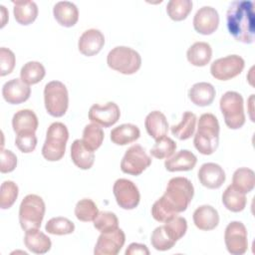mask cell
<instances>
[{"label":"cell","mask_w":255,"mask_h":255,"mask_svg":"<svg viewBox=\"0 0 255 255\" xmlns=\"http://www.w3.org/2000/svg\"><path fill=\"white\" fill-rule=\"evenodd\" d=\"M194 188L191 181L182 176L169 179L164 194L151 206V216L158 222H166L185 211L191 202Z\"/></svg>","instance_id":"1"},{"label":"cell","mask_w":255,"mask_h":255,"mask_svg":"<svg viewBox=\"0 0 255 255\" xmlns=\"http://www.w3.org/2000/svg\"><path fill=\"white\" fill-rule=\"evenodd\" d=\"M226 25L232 37L245 44L254 41L255 17L254 5L249 0L233 1L226 13Z\"/></svg>","instance_id":"2"},{"label":"cell","mask_w":255,"mask_h":255,"mask_svg":"<svg viewBox=\"0 0 255 255\" xmlns=\"http://www.w3.org/2000/svg\"><path fill=\"white\" fill-rule=\"evenodd\" d=\"M219 143V123L210 113L202 114L198 120L197 131L193 138L195 148L204 155L212 154Z\"/></svg>","instance_id":"3"},{"label":"cell","mask_w":255,"mask_h":255,"mask_svg":"<svg viewBox=\"0 0 255 255\" xmlns=\"http://www.w3.org/2000/svg\"><path fill=\"white\" fill-rule=\"evenodd\" d=\"M69 138L67 127L60 122L50 125L47 129L46 139L42 147V155L49 161L60 160L66 151V145Z\"/></svg>","instance_id":"4"},{"label":"cell","mask_w":255,"mask_h":255,"mask_svg":"<svg viewBox=\"0 0 255 255\" xmlns=\"http://www.w3.org/2000/svg\"><path fill=\"white\" fill-rule=\"evenodd\" d=\"M108 66L124 75H132L141 66V57L133 49L118 46L112 49L107 56Z\"/></svg>","instance_id":"5"},{"label":"cell","mask_w":255,"mask_h":255,"mask_svg":"<svg viewBox=\"0 0 255 255\" xmlns=\"http://www.w3.org/2000/svg\"><path fill=\"white\" fill-rule=\"evenodd\" d=\"M46 211L43 198L37 194L26 195L19 207V222L25 231L40 228Z\"/></svg>","instance_id":"6"},{"label":"cell","mask_w":255,"mask_h":255,"mask_svg":"<svg viewBox=\"0 0 255 255\" xmlns=\"http://www.w3.org/2000/svg\"><path fill=\"white\" fill-rule=\"evenodd\" d=\"M242 96L233 91H228L220 98V111L224 117L225 125L231 129H238L245 124V114Z\"/></svg>","instance_id":"7"},{"label":"cell","mask_w":255,"mask_h":255,"mask_svg":"<svg viewBox=\"0 0 255 255\" xmlns=\"http://www.w3.org/2000/svg\"><path fill=\"white\" fill-rule=\"evenodd\" d=\"M44 103L47 113L55 118L63 117L69 107L67 87L60 81H51L44 88Z\"/></svg>","instance_id":"8"},{"label":"cell","mask_w":255,"mask_h":255,"mask_svg":"<svg viewBox=\"0 0 255 255\" xmlns=\"http://www.w3.org/2000/svg\"><path fill=\"white\" fill-rule=\"evenodd\" d=\"M151 164V158L145 149L139 145H131L125 152L121 161V169L124 173L137 176Z\"/></svg>","instance_id":"9"},{"label":"cell","mask_w":255,"mask_h":255,"mask_svg":"<svg viewBox=\"0 0 255 255\" xmlns=\"http://www.w3.org/2000/svg\"><path fill=\"white\" fill-rule=\"evenodd\" d=\"M245 62L238 55H229L212 62L210 73L213 78L219 81H228L243 71Z\"/></svg>","instance_id":"10"},{"label":"cell","mask_w":255,"mask_h":255,"mask_svg":"<svg viewBox=\"0 0 255 255\" xmlns=\"http://www.w3.org/2000/svg\"><path fill=\"white\" fill-rule=\"evenodd\" d=\"M224 241L230 254H244L248 248V234L245 225L240 221L230 222L225 228Z\"/></svg>","instance_id":"11"},{"label":"cell","mask_w":255,"mask_h":255,"mask_svg":"<svg viewBox=\"0 0 255 255\" xmlns=\"http://www.w3.org/2000/svg\"><path fill=\"white\" fill-rule=\"evenodd\" d=\"M113 192L118 205L123 209H134L139 203L140 194L138 188L129 179H117L113 186Z\"/></svg>","instance_id":"12"},{"label":"cell","mask_w":255,"mask_h":255,"mask_svg":"<svg viewBox=\"0 0 255 255\" xmlns=\"http://www.w3.org/2000/svg\"><path fill=\"white\" fill-rule=\"evenodd\" d=\"M126 242V235L123 229L118 228L111 232L101 233L95 249V255H117Z\"/></svg>","instance_id":"13"},{"label":"cell","mask_w":255,"mask_h":255,"mask_svg":"<svg viewBox=\"0 0 255 255\" xmlns=\"http://www.w3.org/2000/svg\"><path fill=\"white\" fill-rule=\"evenodd\" d=\"M89 120L104 128L114 126L121 117L119 106L114 102H108L106 105H93L89 110Z\"/></svg>","instance_id":"14"},{"label":"cell","mask_w":255,"mask_h":255,"mask_svg":"<svg viewBox=\"0 0 255 255\" xmlns=\"http://www.w3.org/2000/svg\"><path fill=\"white\" fill-rule=\"evenodd\" d=\"M219 25V15L215 8L203 6L199 8L193 17L194 30L202 35H210L216 31Z\"/></svg>","instance_id":"15"},{"label":"cell","mask_w":255,"mask_h":255,"mask_svg":"<svg viewBox=\"0 0 255 255\" xmlns=\"http://www.w3.org/2000/svg\"><path fill=\"white\" fill-rule=\"evenodd\" d=\"M31 95V88L21 79H12L2 87L4 100L11 105H18L26 102Z\"/></svg>","instance_id":"16"},{"label":"cell","mask_w":255,"mask_h":255,"mask_svg":"<svg viewBox=\"0 0 255 255\" xmlns=\"http://www.w3.org/2000/svg\"><path fill=\"white\" fill-rule=\"evenodd\" d=\"M197 176L200 183L209 189L219 188L226 178L223 168L214 162L203 163L198 170Z\"/></svg>","instance_id":"17"},{"label":"cell","mask_w":255,"mask_h":255,"mask_svg":"<svg viewBox=\"0 0 255 255\" xmlns=\"http://www.w3.org/2000/svg\"><path fill=\"white\" fill-rule=\"evenodd\" d=\"M105 45V36L98 29L86 30L78 41V49L84 56L97 55Z\"/></svg>","instance_id":"18"},{"label":"cell","mask_w":255,"mask_h":255,"mask_svg":"<svg viewBox=\"0 0 255 255\" xmlns=\"http://www.w3.org/2000/svg\"><path fill=\"white\" fill-rule=\"evenodd\" d=\"M194 225L204 231H209L217 227L219 223V214L217 210L211 205H201L193 212Z\"/></svg>","instance_id":"19"},{"label":"cell","mask_w":255,"mask_h":255,"mask_svg":"<svg viewBox=\"0 0 255 255\" xmlns=\"http://www.w3.org/2000/svg\"><path fill=\"white\" fill-rule=\"evenodd\" d=\"M53 15L56 21L64 27H73L79 20L77 6L70 1H59L54 5Z\"/></svg>","instance_id":"20"},{"label":"cell","mask_w":255,"mask_h":255,"mask_svg":"<svg viewBox=\"0 0 255 255\" xmlns=\"http://www.w3.org/2000/svg\"><path fill=\"white\" fill-rule=\"evenodd\" d=\"M197 158L193 152L188 149H181L173 156H170L164 161V166L167 171H188L194 168Z\"/></svg>","instance_id":"21"},{"label":"cell","mask_w":255,"mask_h":255,"mask_svg":"<svg viewBox=\"0 0 255 255\" xmlns=\"http://www.w3.org/2000/svg\"><path fill=\"white\" fill-rule=\"evenodd\" d=\"M24 244L27 249L35 254H45L52 247L51 239L39 228L29 229L24 236Z\"/></svg>","instance_id":"22"},{"label":"cell","mask_w":255,"mask_h":255,"mask_svg":"<svg viewBox=\"0 0 255 255\" xmlns=\"http://www.w3.org/2000/svg\"><path fill=\"white\" fill-rule=\"evenodd\" d=\"M71 158L81 169H90L95 161V152L82 139H75L71 146Z\"/></svg>","instance_id":"23"},{"label":"cell","mask_w":255,"mask_h":255,"mask_svg":"<svg viewBox=\"0 0 255 255\" xmlns=\"http://www.w3.org/2000/svg\"><path fill=\"white\" fill-rule=\"evenodd\" d=\"M216 92L210 83L199 82L194 84L188 91L189 100L198 107H206L214 101Z\"/></svg>","instance_id":"24"},{"label":"cell","mask_w":255,"mask_h":255,"mask_svg":"<svg viewBox=\"0 0 255 255\" xmlns=\"http://www.w3.org/2000/svg\"><path fill=\"white\" fill-rule=\"evenodd\" d=\"M144 127L147 133L155 140L165 136L169 128L165 116L159 111L150 112L146 116L144 120Z\"/></svg>","instance_id":"25"},{"label":"cell","mask_w":255,"mask_h":255,"mask_svg":"<svg viewBox=\"0 0 255 255\" xmlns=\"http://www.w3.org/2000/svg\"><path fill=\"white\" fill-rule=\"evenodd\" d=\"M38 118L36 114L28 109L16 112L12 119L13 130L17 133L25 131H36L38 128Z\"/></svg>","instance_id":"26"},{"label":"cell","mask_w":255,"mask_h":255,"mask_svg":"<svg viewBox=\"0 0 255 255\" xmlns=\"http://www.w3.org/2000/svg\"><path fill=\"white\" fill-rule=\"evenodd\" d=\"M186 58L188 62L193 66H206L212 58L211 46L206 42H195L188 48L186 52Z\"/></svg>","instance_id":"27"},{"label":"cell","mask_w":255,"mask_h":255,"mask_svg":"<svg viewBox=\"0 0 255 255\" xmlns=\"http://www.w3.org/2000/svg\"><path fill=\"white\" fill-rule=\"evenodd\" d=\"M15 20L21 25L33 23L38 16V6L34 1H13Z\"/></svg>","instance_id":"28"},{"label":"cell","mask_w":255,"mask_h":255,"mask_svg":"<svg viewBox=\"0 0 255 255\" xmlns=\"http://www.w3.org/2000/svg\"><path fill=\"white\" fill-rule=\"evenodd\" d=\"M140 135L139 128L132 124H123L113 128L111 140L117 145H126L135 141Z\"/></svg>","instance_id":"29"},{"label":"cell","mask_w":255,"mask_h":255,"mask_svg":"<svg viewBox=\"0 0 255 255\" xmlns=\"http://www.w3.org/2000/svg\"><path fill=\"white\" fill-rule=\"evenodd\" d=\"M196 120V116L193 113L189 111L184 112L182 115L181 122L170 128L171 133L180 140L190 138L195 130Z\"/></svg>","instance_id":"30"},{"label":"cell","mask_w":255,"mask_h":255,"mask_svg":"<svg viewBox=\"0 0 255 255\" xmlns=\"http://www.w3.org/2000/svg\"><path fill=\"white\" fill-rule=\"evenodd\" d=\"M246 202L245 194L236 189L232 184L228 185L222 194V203L229 211H242L246 206Z\"/></svg>","instance_id":"31"},{"label":"cell","mask_w":255,"mask_h":255,"mask_svg":"<svg viewBox=\"0 0 255 255\" xmlns=\"http://www.w3.org/2000/svg\"><path fill=\"white\" fill-rule=\"evenodd\" d=\"M232 185L244 194L249 193L255 186L254 171L248 167L237 168L232 176Z\"/></svg>","instance_id":"32"},{"label":"cell","mask_w":255,"mask_h":255,"mask_svg":"<svg viewBox=\"0 0 255 255\" xmlns=\"http://www.w3.org/2000/svg\"><path fill=\"white\" fill-rule=\"evenodd\" d=\"M46 75V70L43 64L37 61H30L24 64L20 71L21 80L27 85H35L41 82Z\"/></svg>","instance_id":"33"},{"label":"cell","mask_w":255,"mask_h":255,"mask_svg":"<svg viewBox=\"0 0 255 255\" xmlns=\"http://www.w3.org/2000/svg\"><path fill=\"white\" fill-rule=\"evenodd\" d=\"M104 137L105 134L102 128L99 125L92 123L85 127L83 130L82 140L89 148L95 151L102 145Z\"/></svg>","instance_id":"34"},{"label":"cell","mask_w":255,"mask_h":255,"mask_svg":"<svg viewBox=\"0 0 255 255\" xmlns=\"http://www.w3.org/2000/svg\"><path fill=\"white\" fill-rule=\"evenodd\" d=\"M192 10L190 0H170L166 5V12L173 21H182Z\"/></svg>","instance_id":"35"},{"label":"cell","mask_w":255,"mask_h":255,"mask_svg":"<svg viewBox=\"0 0 255 255\" xmlns=\"http://www.w3.org/2000/svg\"><path fill=\"white\" fill-rule=\"evenodd\" d=\"M99 213L97 204L90 198H83L77 202L75 215L78 220L83 222L94 221Z\"/></svg>","instance_id":"36"},{"label":"cell","mask_w":255,"mask_h":255,"mask_svg":"<svg viewBox=\"0 0 255 255\" xmlns=\"http://www.w3.org/2000/svg\"><path fill=\"white\" fill-rule=\"evenodd\" d=\"M45 230L53 235H67L74 232L75 224L66 217L57 216L48 220Z\"/></svg>","instance_id":"37"},{"label":"cell","mask_w":255,"mask_h":255,"mask_svg":"<svg viewBox=\"0 0 255 255\" xmlns=\"http://www.w3.org/2000/svg\"><path fill=\"white\" fill-rule=\"evenodd\" d=\"M176 149V143L175 141L168 137V136H162L155 140V143L150 148V154L158 159L163 158H169L173 152Z\"/></svg>","instance_id":"38"},{"label":"cell","mask_w":255,"mask_h":255,"mask_svg":"<svg viewBox=\"0 0 255 255\" xmlns=\"http://www.w3.org/2000/svg\"><path fill=\"white\" fill-rule=\"evenodd\" d=\"M94 227L101 233L111 232L119 228V219L114 212L99 211L94 220Z\"/></svg>","instance_id":"39"},{"label":"cell","mask_w":255,"mask_h":255,"mask_svg":"<svg viewBox=\"0 0 255 255\" xmlns=\"http://www.w3.org/2000/svg\"><path fill=\"white\" fill-rule=\"evenodd\" d=\"M19 189L12 180H5L0 187V207L2 209L10 208L18 197Z\"/></svg>","instance_id":"40"},{"label":"cell","mask_w":255,"mask_h":255,"mask_svg":"<svg viewBox=\"0 0 255 255\" xmlns=\"http://www.w3.org/2000/svg\"><path fill=\"white\" fill-rule=\"evenodd\" d=\"M150 243L152 247L157 251H166L171 249L176 243L166 233L163 225L156 227L150 236Z\"/></svg>","instance_id":"41"},{"label":"cell","mask_w":255,"mask_h":255,"mask_svg":"<svg viewBox=\"0 0 255 255\" xmlns=\"http://www.w3.org/2000/svg\"><path fill=\"white\" fill-rule=\"evenodd\" d=\"M163 227L169 237L176 242L186 233L187 221L184 217L175 216L172 219L164 222Z\"/></svg>","instance_id":"42"},{"label":"cell","mask_w":255,"mask_h":255,"mask_svg":"<svg viewBox=\"0 0 255 255\" xmlns=\"http://www.w3.org/2000/svg\"><path fill=\"white\" fill-rule=\"evenodd\" d=\"M15 144L18 149L24 153H30L34 151L37 145V136L34 131H25L17 133L15 138Z\"/></svg>","instance_id":"43"},{"label":"cell","mask_w":255,"mask_h":255,"mask_svg":"<svg viewBox=\"0 0 255 255\" xmlns=\"http://www.w3.org/2000/svg\"><path fill=\"white\" fill-rule=\"evenodd\" d=\"M16 59L14 53L5 47L0 48V76L9 75L15 67Z\"/></svg>","instance_id":"44"},{"label":"cell","mask_w":255,"mask_h":255,"mask_svg":"<svg viewBox=\"0 0 255 255\" xmlns=\"http://www.w3.org/2000/svg\"><path fill=\"white\" fill-rule=\"evenodd\" d=\"M17 165V156L16 154L9 150L2 147L1 149V165L0 171L2 173H8L13 171Z\"/></svg>","instance_id":"45"},{"label":"cell","mask_w":255,"mask_h":255,"mask_svg":"<svg viewBox=\"0 0 255 255\" xmlns=\"http://www.w3.org/2000/svg\"><path fill=\"white\" fill-rule=\"evenodd\" d=\"M134 254H141V255H148L149 250L147 249L146 245L140 243H130L126 250V255H134Z\"/></svg>","instance_id":"46"},{"label":"cell","mask_w":255,"mask_h":255,"mask_svg":"<svg viewBox=\"0 0 255 255\" xmlns=\"http://www.w3.org/2000/svg\"><path fill=\"white\" fill-rule=\"evenodd\" d=\"M0 12H1V28H3L6 24V21L8 19V12L7 9L5 8V6L0 5Z\"/></svg>","instance_id":"47"}]
</instances>
